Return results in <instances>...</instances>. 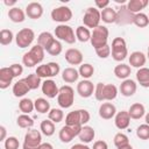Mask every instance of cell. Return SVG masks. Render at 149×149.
<instances>
[{
  "mask_svg": "<svg viewBox=\"0 0 149 149\" xmlns=\"http://www.w3.org/2000/svg\"><path fill=\"white\" fill-rule=\"evenodd\" d=\"M22 63L27 68H33V66H35L37 64L36 61H35V58L31 56V54L29 51L26 52V54H23V56H22Z\"/></svg>",
  "mask_w": 149,
  "mask_h": 149,
  "instance_id": "cell-48",
  "label": "cell"
},
{
  "mask_svg": "<svg viewBox=\"0 0 149 149\" xmlns=\"http://www.w3.org/2000/svg\"><path fill=\"white\" fill-rule=\"evenodd\" d=\"M136 80L142 87H149V68H141L136 71Z\"/></svg>",
  "mask_w": 149,
  "mask_h": 149,
  "instance_id": "cell-30",
  "label": "cell"
},
{
  "mask_svg": "<svg viewBox=\"0 0 149 149\" xmlns=\"http://www.w3.org/2000/svg\"><path fill=\"white\" fill-rule=\"evenodd\" d=\"M65 61L70 65H81L83 64V54L76 48H70L65 51Z\"/></svg>",
  "mask_w": 149,
  "mask_h": 149,
  "instance_id": "cell-15",
  "label": "cell"
},
{
  "mask_svg": "<svg viewBox=\"0 0 149 149\" xmlns=\"http://www.w3.org/2000/svg\"><path fill=\"white\" fill-rule=\"evenodd\" d=\"M94 5H95V8L98 9H105L109 7V0H95Z\"/></svg>",
  "mask_w": 149,
  "mask_h": 149,
  "instance_id": "cell-51",
  "label": "cell"
},
{
  "mask_svg": "<svg viewBox=\"0 0 149 149\" xmlns=\"http://www.w3.org/2000/svg\"><path fill=\"white\" fill-rule=\"evenodd\" d=\"M34 105H35V109L41 114L49 113V111L51 109L50 108V102L44 98H37L34 101Z\"/></svg>",
  "mask_w": 149,
  "mask_h": 149,
  "instance_id": "cell-36",
  "label": "cell"
},
{
  "mask_svg": "<svg viewBox=\"0 0 149 149\" xmlns=\"http://www.w3.org/2000/svg\"><path fill=\"white\" fill-rule=\"evenodd\" d=\"M134 16L135 14H133L128 8L127 5H122L119 10L116 12V22L119 26H126V24H130L134 21Z\"/></svg>",
  "mask_w": 149,
  "mask_h": 149,
  "instance_id": "cell-13",
  "label": "cell"
},
{
  "mask_svg": "<svg viewBox=\"0 0 149 149\" xmlns=\"http://www.w3.org/2000/svg\"><path fill=\"white\" fill-rule=\"evenodd\" d=\"M42 144V135L37 129H29L24 135L22 149H40Z\"/></svg>",
  "mask_w": 149,
  "mask_h": 149,
  "instance_id": "cell-7",
  "label": "cell"
},
{
  "mask_svg": "<svg viewBox=\"0 0 149 149\" xmlns=\"http://www.w3.org/2000/svg\"><path fill=\"white\" fill-rule=\"evenodd\" d=\"M8 17L14 23H21L26 20V12H23L20 7H12L8 10Z\"/></svg>",
  "mask_w": 149,
  "mask_h": 149,
  "instance_id": "cell-26",
  "label": "cell"
},
{
  "mask_svg": "<svg viewBox=\"0 0 149 149\" xmlns=\"http://www.w3.org/2000/svg\"><path fill=\"white\" fill-rule=\"evenodd\" d=\"M129 65L136 69H141L144 66L146 62H147V56L142 52V51H133L129 57Z\"/></svg>",
  "mask_w": 149,
  "mask_h": 149,
  "instance_id": "cell-20",
  "label": "cell"
},
{
  "mask_svg": "<svg viewBox=\"0 0 149 149\" xmlns=\"http://www.w3.org/2000/svg\"><path fill=\"white\" fill-rule=\"evenodd\" d=\"M26 15L29 17V19H33V20H37L40 19L42 15H43V7L40 2H29L27 6H26Z\"/></svg>",
  "mask_w": 149,
  "mask_h": 149,
  "instance_id": "cell-17",
  "label": "cell"
},
{
  "mask_svg": "<svg viewBox=\"0 0 149 149\" xmlns=\"http://www.w3.org/2000/svg\"><path fill=\"white\" fill-rule=\"evenodd\" d=\"M62 50H63V47H62V43L58 41V40H55L52 43H51V45L45 50L49 55H51V56H58L61 52H62Z\"/></svg>",
  "mask_w": 149,
  "mask_h": 149,
  "instance_id": "cell-45",
  "label": "cell"
},
{
  "mask_svg": "<svg viewBox=\"0 0 149 149\" xmlns=\"http://www.w3.org/2000/svg\"><path fill=\"white\" fill-rule=\"evenodd\" d=\"M92 149H108V146H107V143H106L105 141L98 140V141H95V142L93 143Z\"/></svg>",
  "mask_w": 149,
  "mask_h": 149,
  "instance_id": "cell-52",
  "label": "cell"
},
{
  "mask_svg": "<svg viewBox=\"0 0 149 149\" xmlns=\"http://www.w3.org/2000/svg\"><path fill=\"white\" fill-rule=\"evenodd\" d=\"M40 130L45 136H52L55 134V123L51 120H43L40 125Z\"/></svg>",
  "mask_w": 149,
  "mask_h": 149,
  "instance_id": "cell-35",
  "label": "cell"
},
{
  "mask_svg": "<svg viewBox=\"0 0 149 149\" xmlns=\"http://www.w3.org/2000/svg\"><path fill=\"white\" fill-rule=\"evenodd\" d=\"M130 72H132V69L128 64H125V63H120L118 64L115 68H114V74L116 78L119 79H128V77L130 76Z\"/></svg>",
  "mask_w": 149,
  "mask_h": 149,
  "instance_id": "cell-29",
  "label": "cell"
},
{
  "mask_svg": "<svg viewBox=\"0 0 149 149\" xmlns=\"http://www.w3.org/2000/svg\"><path fill=\"white\" fill-rule=\"evenodd\" d=\"M101 20L105 23H115L116 22V10H114L112 7H107L100 12Z\"/></svg>",
  "mask_w": 149,
  "mask_h": 149,
  "instance_id": "cell-32",
  "label": "cell"
},
{
  "mask_svg": "<svg viewBox=\"0 0 149 149\" xmlns=\"http://www.w3.org/2000/svg\"><path fill=\"white\" fill-rule=\"evenodd\" d=\"M78 78H79V72H78V70H76L72 66L65 68L62 71V79L68 84H72L74 81H77Z\"/></svg>",
  "mask_w": 149,
  "mask_h": 149,
  "instance_id": "cell-27",
  "label": "cell"
},
{
  "mask_svg": "<svg viewBox=\"0 0 149 149\" xmlns=\"http://www.w3.org/2000/svg\"><path fill=\"white\" fill-rule=\"evenodd\" d=\"M5 149H19L20 147V142L15 136H8L5 140Z\"/></svg>",
  "mask_w": 149,
  "mask_h": 149,
  "instance_id": "cell-47",
  "label": "cell"
},
{
  "mask_svg": "<svg viewBox=\"0 0 149 149\" xmlns=\"http://www.w3.org/2000/svg\"><path fill=\"white\" fill-rule=\"evenodd\" d=\"M94 136H95V130L93 129V127L87 126V125H85V126L81 127V130H80V133L78 135L80 142L81 143H85V144L92 142L94 140Z\"/></svg>",
  "mask_w": 149,
  "mask_h": 149,
  "instance_id": "cell-23",
  "label": "cell"
},
{
  "mask_svg": "<svg viewBox=\"0 0 149 149\" xmlns=\"http://www.w3.org/2000/svg\"><path fill=\"white\" fill-rule=\"evenodd\" d=\"M83 126H63L58 133V137L63 143L71 142L76 136L79 135Z\"/></svg>",
  "mask_w": 149,
  "mask_h": 149,
  "instance_id": "cell-12",
  "label": "cell"
},
{
  "mask_svg": "<svg viewBox=\"0 0 149 149\" xmlns=\"http://www.w3.org/2000/svg\"><path fill=\"white\" fill-rule=\"evenodd\" d=\"M112 57L114 61L116 62H121L123 59H126V57L128 56V49H127V44L125 38L122 37H115L112 41Z\"/></svg>",
  "mask_w": 149,
  "mask_h": 149,
  "instance_id": "cell-4",
  "label": "cell"
},
{
  "mask_svg": "<svg viewBox=\"0 0 149 149\" xmlns=\"http://www.w3.org/2000/svg\"><path fill=\"white\" fill-rule=\"evenodd\" d=\"M108 29L105 26H98L97 28L92 29L91 33V44L92 47L95 49H99L101 47L107 45V41H108Z\"/></svg>",
  "mask_w": 149,
  "mask_h": 149,
  "instance_id": "cell-3",
  "label": "cell"
},
{
  "mask_svg": "<svg viewBox=\"0 0 149 149\" xmlns=\"http://www.w3.org/2000/svg\"><path fill=\"white\" fill-rule=\"evenodd\" d=\"M51 19L55 22H59L61 24H65V22L72 19V10L68 6H58L51 10Z\"/></svg>",
  "mask_w": 149,
  "mask_h": 149,
  "instance_id": "cell-11",
  "label": "cell"
},
{
  "mask_svg": "<svg viewBox=\"0 0 149 149\" xmlns=\"http://www.w3.org/2000/svg\"><path fill=\"white\" fill-rule=\"evenodd\" d=\"M94 90L95 86L88 79H83L77 84V93L81 98H90L92 94H94Z\"/></svg>",
  "mask_w": 149,
  "mask_h": 149,
  "instance_id": "cell-14",
  "label": "cell"
},
{
  "mask_svg": "<svg viewBox=\"0 0 149 149\" xmlns=\"http://www.w3.org/2000/svg\"><path fill=\"white\" fill-rule=\"evenodd\" d=\"M148 17H149V15H148Z\"/></svg>",
  "mask_w": 149,
  "mask_h": 149,
  "instance_id": "cell-61",
  "label": "cell"
},
{
  "mask_svg": "<svg viewBox=\"0 0 149 149\" xmlns=\"http://www.w3.org/2000/svg\"><path fill=\"white\" fill-rule=\"evenodd\" d=\"M147 57L149 58V47H148V54H147Z\"/></svg>",
  "mask_w": 149,
  "mask_h": 149,
  "instance_id": "cell-60",
  "label": "cell"
},
{
  "mask_svg": "<svg viewBox=\"0 0 149 149\" xmlns=\"http://www.w3.org/2000/svg\"><path fill=\"white\" fill-rule=\"evenodd\" d=\"M118 149H133V147L130 144H127V146H123V147H120Z\"/></svg>",
  "mask_w": 149,
  "mask_h": 149,
  "instance_id": "cell-57",
  "label": "cell"
},
{
  "mask_svg": "<svg viewBox=\"0 0 149 149\" xmlns=\"http://www.w3.org/2000/svg\"><path fill=\"white\" fill-rule=\"evenodd\" d=\"M76 37L79 42L85 43L88 42L91 40V31L88 28H86L85 26H79L76 29Z\"/></svg>",
  "mask_w": 149,
  "mask_h": 149,
  "instance_id": "cell-33",
  "label": "cell"
},
{
  "mask_svg": "<svg viewBox=\"0 0 149 149\" xmlns=\"http://www.w3.org/2000/svg\"><path fill=\"white\" fill-rule=\"evenodd\" d=\"M14 35L12 33V30L9 29H1L0 31V43L2 45H8L13 42Z\"/></svg>",
  "mask_w": 149,
  "mask_h": 149,
  "instance_id": "cell-43",
  "label": "cell"
},
{
  "mask_svg": "<svg viewBox=\"0 0 149 149\" xmlns=\"http://www.w3.org/2000/svg\"><path fill=\"white\" fill-rule=\"evenodd\" d=\"M44 51H45V50H44L41 45H38V44L31 47V49L29 50V52H30L31 56L35 58V61H36L37 64H40V63L44 59Z\"/></svg>",
  "mask_w": 149,
  "mask_h": 149,
  "instance_id": "cell-41",
  "label": "cell"
},
{
  "mask_svg": "<svg viewBox=\"0 0 149 149\" xmlns=\"http://www.w3.org/2000/svg\"><path fill=\"white\" fill-rule=\"evenodd\" d=\"M61 71L59 64L56 62H49L47 64H41L36 68L35 73L41 78H52L56 77Z\"/></svg>",
  "mask_w": 149,
  "mask_h": 149,
  "instance_id": "cell-9",
  "label": "cell"
},
{
  "mask_svg": "<svg viewBox=\"0 0 149 149\" xmlns=\"http://www.w3.org/2000/svg\"><path fill=\"white\" fill-rule=\"evenodd\" d=\"M114 123H115V127L120 130H123V129L128 128L129 123H130V116L128 114V111L118 112L114 116Z\"/></svg>",
  "mask_w": 149,
  "mask_h": 149,
  "instance_id": "cell-18",
  "label": "cell"
},
{
  "mask_svg": "<svg viewBox=\"0 0 149 149\" xmlns=\"http://www.w3.org/2000/svg\"><path fill=\"white\" fill-rule=\"evenodd\" d=\"M0 132H1L0 141H5L6 140V128H5V126H0Z\"/></svg>",
  "mask_w": 149,
  "mask_h": 149,
  "instance_id": "cell-54",
  "label": "cell"
},
{
  "mask_svg": "<svg viewBox=\"0 0 149 149\" xmlns=\"http://www.w3.org/2000/svg\"><path fill=\"white\" fill-rule=\"evenodd\" d=\"M70 149H91V148L85 143H77V144H73Z\"/></svg>",
  "mask_w": 149,
  "mask_h": 149,
  "instance_id": "cell-53",
  "label": "cell"
},
{
  "mask_svg": "<svg viewBox=\"0 0 149 149\" xmlns=\"http://www.w3.org/2000/svg\"><path fill=\"white\" fill-rule=\"evenodd\" d=\"M136 136L140 140H149V125H140L136 128Z\"/></svg>",
  "mask_w": 149,
  "mask_h": 149,
  "instance_id": "cell-46",
  "label": "cell"
},
{
  "mask_svg": "<svg viewBox=\"0 0 149 149\" xmlns=\"http://www.w3.org/2000/svg\"><path fill=\"white\" fill-rule=\"evenodd\" d=\"M55 40H56V38L54 37V35H52L51 33H49V31H42V33L37 36V44L41 45L44 50H47V49L51 45V43H52Z\"/></svg>",
  "mask_w": 149,
  "mask_h": 149,
  "instance_id": "cell-28",
  "label": "cell"
},
{
  "mask_svg": "<svg viewBox=\"0 0 149 149\" xmlns=\"http://www.w3.org/2000/svg\"><path fill=\"white\" fill-rule=\"evenodd\" d=\"M114 1L118 2V3H120V2H121V3H125V0H114Z\"/></svg>",
  "mask_w": 149,
  "mask_h": 149,
  "instance_id": "cell-59",
  "label": "cell"
},
{
  "mask_svg": "<svg viewBox=\"0 0 149 149\" xmlns=\"http://www.w3.org/2000/svg\"><path fill=\"white\" fill-rule=\"evenodd\" d=\"M90 113L86 109H76L65 116L66 126H85L90 121Z\"/></svg>",
  "mask_w": 149,
  "mask_h": 149,
  "instance_id": "cell-2",
  "label": "cell"
},
{
  "mask_svg": "<svg viewBox=\"0 0 149 149\" xmlns=\"http://www.w3.org/2000/svg\"><path fill=\"white\" fill-rule=\"evenodd\" d=\"M128 114H129L130 119L139 120L146 115V108L141 102H134L133 105H130V107L128 109Z\"/></svg>",
  "mask_w": 149,
  "mask_h": 149,
  "instance_id": "cell-25",
  "label": "cell"
},
{
  "mask_svg": "<svg viewBox=\"0 0 149 149\" xmlns=\"http://www.w3.org/2000/svg\"><path fill=\"white\" fill-rule=\"evenodd\" d=\"M41 88H42V93L50 99L56 98L58 95V92H59V88L57 87L55 80H52V79H45L42 83Z\"/></svg>",
  "mask_w": 149,
  "mask_h": 149,
  "instance_id": "cell-16",
  "label": "cell"
},
{
  "mask_svg": "<svg viewBox=\"0 0 149 149\" xmlns=\"http://www.w3.org/2000/svg\"><path fill=\"white\" fill-rule=\"evenodd\" d=\"M19 109L23 113V114H29L35 109V105L34 101L29 98H22L19 101Z\"/></svg>",
  "mask_w": 149,
  "mask_h": 149,
  "instance_id": "cell-34",
  "label": "cell"
},
{
  "mask_svg": "<svg viewBox=\"0 0 149 149\" xmlns=\"http://www.w3.org/2000/svg\"><path fill=\"white\" fill-rule=\"evenodd\" d=\"M133 23H134L136 27H139V28H144V27H147V26L149 24V17H148V15L144 14V13H137V14H135V16H134Z\"/></svg>",
  "mask_w": 149,
  "mask_h": 149,
  "instance_id": "cell-42",
  "label": "cell"
},
{
  "mask_svg": "<svg viewBox=\"0 0 149 149\" xmlns=\"http://www.w3.org/2000/svg\"><path fill=\"white\" fill-rule=\"evenodd\" d=\"M146 123H147V125H149V112L146 114Z\"/></svg>",
  "mask_w": 149,
  "mask_h": 149,
  "instance_id": "cell-58",
  "label": "cell"
},
{
  "mask_svg": "<svg viewBox=\"0 0 149 149\" xmlns=\"http://www.w3.org/2000/svg\"><path fill=\"white\" fill-rule=\"evenodd\" d=\"M41 79H42V78L38 77L36 73H29V74L24 78V80H26V83H27V85L29 86L30 90H36V88H38L40 86H42Z\"/></svg>",
  "mask_w": 149,
  "mask_h": 149,
  "instance_id": "cell-37",
  "label": "cell"
},
{
  "mask_svg": "<svg viewBox=\"0 0 149 149\" xmlns=\"http://www.w3.org/2000/svg\"><path fill=\"white\" fill-rule=\"evenodd\" d=\"M79 76H81L84 79H88L94 74V68L90 63H83L78 69Z\"/></svg>",
  "mask_w": 149,
  "mask_h": 149,
  "instance_id": "cell-38",
  "label": "cell"
},
{
  "mask_svg": "<svg viewBox=\"0 0 149 149\" xmlns=\"http://www.w3.org/2000/svg\"><path fill=\"white\" fill-rule=\"evenodd\" d=\"M14 79V76L9 69V66H5L0 69V88L1 90H6L7 87H9V85L12 84Z\"/></svg>",
  "mask_w": 149,
  "mask_h": 149,
  "instance_id": "cell-22",
  "label": "cell"
},
{
  "mask_svg": "<svg viewBox=\"0 0 149 149\" xmlns=\"http://www.w3.org/2000/svg\"><path fill=\"white\" fill-rule=\"evenodd\" d=\"M3 3H5L6 6H9V7H10V6H13V7H15L14 5L16 3V1H15V0H12V1H8V0H5V1H3ZM10 8H12V7H10Z\"/></svg>",
  "mask_w": 149,
  "mask_h": 149,
  "instance_id": "cell-56",
  "label": "cell"
},
{
  "mask_svg": "<svg viewBox=\"0 0 149 149\" xmlns=\"http://www.w3.org/2000/svg\"><path fill=\"white\" fill-rule=\"evenodd\" d=\"M118 95V88L113 84L98 83L94 90V97L98 101H112Z\"/></svg>",
  "mask_w": 149,
  "mask_h": 149,
  "instance_id": "cell-1",
  "label": "cell"
},
{
  "mask_svg": "<svg viewBox=\"0 0 149 149\" xmlns=\"http://www.w3.org/2000/svg\"><path fill=\"white\" fill-rule=\"evenodd\" d=\"M12 91H13L14 97H16V98H22V97H24V95L30 91V88H29V86L27 85V83H26V80H24V78H23V79L17 80L16 83H14Z\"/></svg>",
  "mask_w": 149,
  "mask_h": 149,
  "instance_id": "cell-24",
  "label": "cell"
},
{
  "mask_svg": "<svg viewBox=\"0 0 149 149\" xmlns=\"http://www.w3.org/2000/svg\"><path fill=\"white\" fill-rule=\"evenodd\" d=\"M40 149H54V147H52L51 143L45 142V143H42V144L40 146Z\"/></svg>",
  "mask_w": 149,
  "mask_h": 149,
  "instance_id": "cell-55",
  "label": "cell"
},
{
  "mask_svg": "<svg viewBox=\"0 0 149 149\" xmlns=\"http://www.w3.org/2000/svg\"><path fill=\"white\" fill-rule=\"evenodd\" d=\"M74 101V91L70 85H64L59 87L57 95V102L61 108H69L73 105Z\"/></svg>",
  "mask_w": 149,
  "mask_h": 149,
  "instance_id": "cell-5",
  "label": "cell"
},
{
  "mask_svg": "<svg viewBox=\"0 0 149 149\" xmlns=\"http://www.w3.org/2000/svg\"><path fill=\"white\" fill-rule=\"evenodd\" d=\"M34 40H35V33L30 28H22L15 35V43L21 49L28 48Z\"/></svg>",
  "mask_w": 149,
  "mask_h": 149,
  "instance_id": "cell-10",
  "label": "cell"
},
{
  "mask_svg": "<svg viewBox=\"0 0 149 149\" xmlns=\"http://www.w3.org/2000/svg\"><path fill=\"white\" fill-rule=\"evenodd\" d=\"M16 125L20 128H31L34 126V120L28 114H21L16 119Z\"/></svg>",
  "mask_w": 149,
  "mask_h": 149,
  "instance_id": "cell-39",
  "label": "cell"
},
{
  "mask_svg": "<svg viewBox=\"0 0 149 149\" xmlns=\"http://www.w3.org/2000/svg\"><path fill=\"white\" fill-rule=\"evenodd\" d=\"M9 69H10L13 76H14V78L19 77V76L22 74V72H23V68H22V65H21V64H17V63H14V64L9 65Z\"/></svg>",
  "mask_w": 149,
  "mask_h": 149,
  "instance_id": "cell-50",
  "label": "cell"
},
{
  "mask_svg": "<svg viewBox=\"0 0 149 149\" xmlns=\"http://www.w3.org/2000/svg\"><path fill=\"white\" fill-rule=\"evenodd\" d=\"M148 3H149L148 0H129L127 3V8L133 14H137L141 13V10L144 9L148 6Z\"/></svg>",
  "mask_w": 149,
  "mask_h": 149,
  "instance_id": "cell-31",
  "label": "cell"
},
{
  "mask_svg": "<svg viewBox=\"0 0 149 149\" xmlns=\"http://www.w3.org/2000/svg\"><path fill=\"white\" fill-rule=\"evenodd\" d=\"M113 142H114V146L116 148H120V147H123V146H127L129 144V139L126 134L123 133H116L114 135V139H113Z\"/></svg>",
  "mask_w": 149,
  "mask_h": 149,
  "instance_id": "cell-44",
  "label": "cell"
},
{
  "mask_svg": "<svg viewBox=\"0 0 149 149\" xmlns=\"http://www.w3.org/2000/svg\"><path fill=\"white\" fill-rule=\"evenodd\" d=\"M55 36L61 40L64 41L68 44H73L77 40L76 37V33L73 31V29L68 26V24H58L55 28Z\"/></svg>",
  "mask_w": 149,
  "mask_h": 149,
  "instance_id": "cell-8",
  "label": "cell"
},
{
  "mask_svg": "<svg viewBox=\"0 0 149 149\" xmlns=\"http://www.w3.org/2000/svg\"><path fill=\"white\" fill-rule=\"evenodd\" d=\"M120 93L123 95V97H132L135 94L136 90H137V85L135 83V80L133 79H125L121 84H120Z\"/></svg>",
  "mask_w": 149,
  "mask_h": 149,
  "instance_id": "cell-19",
  "label": "cell"
},
{
  "mask_svg": "<svg viewBox=\"0 0 149 149\" xmlns=\"http://www.w3.org/2000/svg\"><path fill=\"white\" fill-rule=\"evenodd\" d=\"M101 21V14L99 12L98 8L95 7H88L86 8L85 13H84V16H83V22H84V26L86 28H97L98 26H100Z\"/></svg>",
  "mask_w": 149,
  "mask_h": 149,
  "instance_id": "cell-6",
  "label": "cell"
},
{
  "mask_svg": "<svg viewBox=\"0 0 149 149\" xmlns=\"http://www.w3.org/2000/svg\"><path fill=\"white\" fill-rule=\"evenodd\" d=\"M95 54L100 57V58H107L111 55V47L107 44L105 47H101L99 49H95Z\"/></svg>",
  "mask_w": 149,
  "mask_h": 149,
  "instance_id": "cell-49",
  "label": "cell"
},
{
  "mask_svg": "<svg viewBox=\"0 0 149 149\" xmlns=\"http://www.w3.org/2000/svg\"><path fill=\"white\" fill-rule=\"evenodd\" d=\"M116 114V107L112 102H102L99 107V116L104 120H109Z\"/></svg>",
  "mask_w": 149,
  "mask_h": 149,
  "instance_id": "cell-21",
  "label": "cell"
},
{
  "mask_svg": "<svg viewBox=\"0 0 149 149\" xmlns=\"http://www.w3.org/2000/svg\"><path fill=\"white\" fill-rule=\"evenodd\" d=\"M48 119L51 120L54 123H59L64 119V113L61 108H51L48 113Z\"/></svg>",
  "mask_w": 149,
  "mask_h": 149,
  "instance_id": "cell-40",
  "label": "cell"
}]
</instances>
